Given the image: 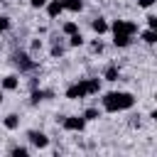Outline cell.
Returning <instances> with one entry per match:
<instances>
[{"label": "cell", "instance_id": "4", "mask_svg": "<svg viewBox=\"0 0 157 157\" xmlns=\"http://www.w3.org/2000/svg\"><path fill=\"white\" fill-rule=\"evenodd\" d=\"M110 29H113V32H125V34H135V32H137V25H135V22H130V20H115V22L110 25Z\"/></svg>", "mask_w": 157, "mask_h": 157}, {"label": "cell", "instance_id": "2", "mask_svg": "<svg viewBox=\"0 0 157 157\" xmlns=\"http://www.w3.org/2000/svg\"><path fill=\"white\" fill-rule=\"evenodd\" d=\"M86 96H88L86 78H81V81H76L74 86H69V88H66V98H71V101H76V98H86Z\"/></svg>", "mask_w": 157, "mask_h": 157}, {"label": "cell", "instance_id": "14", "mask_svg": "<svg viewBox=\"0 0 157 157\" xmlns=\"http://www.w3.org/2000/svg\"><path fill=\"white\" fill-rule=\"evenodd\" d=\"M118 76H120V71H118V66H115V64H110V66L105 69V74H103V78H105V81H118Z\"/></svg>", "mask_w": 157, "mask_h": 157}, {"label": "cell", "instance_id": "27", "mask_svg": "<svg viewBox=\"0 0 157 157\" xmlns=\"http://www.w3.org/2000/svg\"><path fill=\"white\" fill-rule=\"evenodd\" d=\"M32 49H42V39H34L32 42Z\"/></svg>", "mask_w": 157, "mask_h": 157}, {"label": "cell", "instance_id": "5", "mask_svg": "<svg viewBox=\"0 0 157 157\" xmlns=\"http://www.w3.org/2000/svg\"><path fill=\"white\" fill-rule=\"evenodd\" d=\"M15 64L20 66V71H32V69H37V61H32L25 52H17V54H15Z\"/></svg>", "mask_w": 157, "mask_h": 157}, {"label": "cell", "instance_id": "23", "mask_svg": "<svg viewBox=\"0 0 157 157\" xmlns=\"http://www.w3.org/2000/svg\"><path fill=\"white\" fill-rule=\"evenodd\" d=\"M91 52H93V54H101V52H103V42H93V44H91Z\"/></svg>", "mask_w": 157, "mask_h": 157}, {"label": "cell", "instance_id": "1", "mask_svg": "<svg viewBox=\"0 0 157 157\" xmlns=\"http://www.w3.org/2000/svg\"><path fill=\"white\" fill-rule=\"evenodd\" d=\"M135 105V96L128 91H110L103 96V110L118 113V110H130Z\"/></svg>", "mask_w": 157, "mask_h": 157}, {"label": "cell", "instance_id": "28", "mask_svg": "<svg viewBox=\"0 0 157 157\" xmlns=\"http://www.w3.org/2000/svg\"><path fill=\"white\" fill-rule=\"evenodd\" d=\"M0 103H2V88H0Z\"/></svg>", "mask_w": 157, "mask_h": 157}, {"label": "cell", "instance_id": "17", "mask_svg": "<svg viewBox=\"0 0 157 157\" xmlns=\"http://www.w3.org/2000/svg\"><path fill=\"white\" fill-rule=\"evenodd\" d=\"M98 115H101L98 108H86V110H83V120H86V123H88V120H98Z\"/></svg>", "mask_w": 157, "mask_h": 157}, {"label": "cell", "instance_id": "8", "mask_svg": "<svg viewBox=\"0 0 157 157\" xmlns=\"http://www.w3.org/2000/svg\"><path fill=\"white\" fill-rule=\"evenodd\" d=\"M17 86H20V78H17L15 74H7V76L0 81V88H2V91H15Z\"/></svg>", "mask_w": 157, "mask_h": 157}, {"label": "cell", "instance_id": "6", "mask_svg": "<svg viewBox=\"0 0 157 157\" xmlns=\"http://www.w3.org/2000/svg\"><path fill=\"white\" fill-rule=\"evenodd\" d=\"M27 140H29L34 147H39V150H44V147L49 145V137H47L44 132H39V130H29V132H27Z\"/></svg>", "mask_w": 157, "mask_h": 157}, {"label": "cell", "instance_id": "9", "mask_svg": "<svg viewBox=\"0 0 157 157\" xmlns=\"http://www.w3.org/2000/svg\"><path fill=\"white\" fill-rule=\"evenodd\" d=\"M91 29H93L96 34H105V32L110 29V25H108V22H105L103 17H96V20L91 22Z\"/></svg>", "mask_w": 157, "mask_h": 157}, {"label": "cell", "instance_id": "20", "mask_svg": "<svg viewBox=\"0 0 157 157\" xmlns=\"http://www.w3.org/2000/svg\"><path fill=\"white\" fill-rule=\"evenodd\" d=\"M10 155H12V157H25V155H29V150H27V147H12Z\"/></svg>", "mask_w": 157, "mask_h": 157}, {"label": "cell", "instance_id": "15", "mask_svg": "<svg viewBox=\"0 0 157 157\" xmlns=\"http://www.w3.org/2000/svg\"><path fill=\"white\" fill-rule=\"evenodd\" d=\"M86 86H88V96L101 91V81H98V78H86Z\"/></svg>", "mask_w": 157, "mask_h": 157}, {"label": "cell", "instance_id": "19", "mask_svg": "<svg viewBox=\"0 0 157 157\" xmlns=\"http://www.w3.org/2000/svg\"><path fill=\"white\" fill-rule=\"evenodd\" d=\"M69 44H71V47H81V44H83V37H81V32L71 34V37H69Z\"/></svg>", "mask_w": 157, "mask_h": 157}, {"label": "cell", "instance_id": "22", "mask_svg": "<svg viewBox=\"0 0 157 157\" xmlns=\"http://www.w3.org/2000/svg\"><path fill=\"white\" fill-rule=\"evenodd\" d=\"M147 27L150 29H157V17L155 15H147Z\"/></svg>", "mask_w": 157, "mask_h": 157}, {"label": "cell", "instance_id": "25", "mask_svg": "<svg viewBox=\"0 0 157 157\" xmlns=\"http://www.w3.org/2000/svg\"><path fill=\"white\" fill-rule=\"evenodd\" d=\"M29 5H32L34 10H39V7H44V5H47V0H29Z\"/></svg>", "mask_w": 157, "mask_h": 157}, {"label": "cell", "instance_id": "16", "mask_svg": "<svg viewBox=\"0 0 157 157\" xmlns=\"http://www.w3.org/2000/svg\"><path fill=\"white\" fill-rule=\"evenodd\" d=\"M142 39H145L147 44H155V42H157V29H145V32H142Z\"/></svg>", "mask_w": 157, "mask_h": 157}, {"label": "cell", "instance_id": "26", "mask_svg": "<svg viewBox=\"0 0 157 157\" xmlns=\"http://www.w3.org/2000/svg\"><path fill=\"white\" fill-rule=\"evenodd\" d=\"M137 5H140V7H152L155 0H137Z\"/></svg>", "mask_w": 157, "mask_h": 157}, {"label": "cell", "instance_id": "10", "mask_svg": "<svg viewBox=\"0 0 157 157\" xmlns=\"http://www.w3.org/2000/svg\"><path fill=\"white\" fill-rule=\"evenodd\" d=\"M132 42V34H125V32H113V44L115 47H128Z\"/></svg>", "mask_w": 157, "mask_h": 157}, {"label": "cell", "instance_id": "11", "mask_svg": "<svg viewBox=\"0 0 157 157\" xmlns=\"http://www.w3.org/2000/svg\"><path fill=\"white\" fill-rule=\"evenodd\" d=\"M44 98H52V91H37V88H34V91H32V96H29V103H32V105H37V103H42Z\"/></svg>", "mask_w": 157, "mask_h": 157}, {"label": "cell", "instance_id": "13", "mask_svg": "<svg viewBox=\"0 0 157 157\" xmlns=\"http://www.w3.org/2000/svg\"><path fill=\"white\" fill-rule=\"evenodd\" d=\"M64 10H71V12H81L83 10V2L81 0H61Z\"/></svg>", "mask_w": 157, "mask_h": 157}, {"label": "cell", "instance_id": "18", "mask_svg": "<svg viewBox=\"0 0 157 157\" xmlns=\"http://www.w3.org/2000/svg\"><path fill=\"white\" fill-rule=\"evenodd\" d=\"M76 32H78V25H76V22H66V25H64V34L71 37V34H76Z\"/></svg>", "mask_w": 157, "mask_h": 157}, {"label": "cell", "instance_id": "12", "mask_svg": "<svg viewBox=\"0 0 157 157\" xmlns=\"http://www.w3.org/2000/svg\"><path fill=\"white\" fill-rule=\"evenodd\" d=\"M2 125H5L7 130H17V128H20V115H15V113H10V115H5V120H2Z\"/></svg>", "mask_w": 157, "mask_h": 157}, {"label": "cell", "instance_id": "7", "mask_svg": "<svg viewBox=\"0 0 157 157\" xmlns=\"http://www.w3.org/2000/svg\"><path fill=\"white\" fill-rule=\"evenodd\" d=\"M44 7H47V15H49L52 20H54V17H59V15L64 12V5H61V0H47V5H44Z\"/></svg>", "mask_w": 157, "mask_h": 157}, {"label": "cell", "instance_id": "21", "mask_svg": "<svg viewBox=\"0 0 157 157\" xmlns=\"http://www.w3.org/2000/svg\"><path fill=\"white\" fill-rule=\"evenodd\" d=\"M7 29H10V17L7 15H0V34L7 32Z\"/></svg>", "mask_w": 157, "mask_h": 157}, {"label": "cell", "instance_id": "3", "mask_svg": "<svg viewBox=\"0 0 157 157\" xmlns=\"http://www.w3.org/2000/svg\"><path fill=\"white\" fill-rule=\"evenodd\" d=\"M83 128H86L83 115H69V118H64V130H69V132H83Z\"/></svg>", "mask_w": 157, "mask_h": 157}, {"label": "cell", "instance_id": "24", "mask_svg": "<svg viewBox=\"0 0 157 157\" xmlns=\"http://www.w3.org/2000/svg\"><path fill=\"white\" fill-rule=\"evenodd\" d=\"M61 54H64V47L61 44H54L52 47V56H61Z\"/></svg>", "mask_w": 157, "mask_h": 157}]
</instances>
